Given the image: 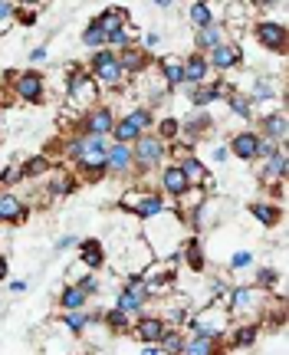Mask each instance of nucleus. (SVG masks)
Segmentation results:
<instances>
[{
    "label": "nucleus",
    "mask_w": 289,
    "mask_h": 355,
    "mask_svg": "<svg viewBox=\"0 0 289 355\" xmlns=\"http://www.w3.org/2000/svg\"><path fill=\"white\" fill-rule=\"evenodd\" d=\"M188 237V227H184V217L177 214L175 207H168L164 214L151 217L141 224V241L148 243V250L155 260H168V263H177V250Z\"/></svg>",
    "instance_id": "nucleus-1"
},
{
    "label": "nucleus",
    "mask_w": 289,
    "mask_h": 355,
    "mask_svg": "<svg viewBox=\"0 0 289 355\" xmlns=\"http://www.w3.org/2000/svg\"><path fill=\"white\" fill-rule=\"evenodd\" d=\"M270 303H273V296L256 290L253 283H234L224 300V309L230 322H260L263 313L270 309Z\"/></svg>",
    "instance_id": "nucleus-2"
},
{
    "label": "nucleus",
    "mask_w": 289,
    "mask_h": 355,
    "mask_svg": "<svg viewBox=\"0 0 289 355\" xmlns=\"http://www.w3.org/2000/svg\"><path fill=\"white\" fill-rule=\"evenodd\" d=\"M230 326H234V322L227 316L224 303H204L201 309H194V313L184 319L181 329L188 332V336H207V339H217V343H220Z\"/></svg>",
    "instance_id": "nucleus-3"
},
{
    "label": "nucleus",
    "mask_w": 289,
    "mask_h": 355,
    "mask_svg": "<svg viewBox=\"0 0 289 355\" xmlns=\"http://www.w3.org/2000/svg\"><path fill=\"white\" fill-rule=\"evenodd\" d=\"M99 102H102V92L92 83V76L86 73V66H69V73H66V105L82 115L89 109H96Z\"/></svg>",
    "instance_id": "nucleus-4"
},
{
    "label": "nucleus",
    "mask_w": 289,
    "mask_h": 355,
    "mask_svg": "<svg viewBox=\"0 0 289 355\" xmlns=\"http://www.w3.org/2000/svg\"><path fill=\"white\" fill-rule=\"evenodd\" d=\"M86 73L99 86V92H122V89H128V79L122 76V66H119V53L112 50L92 53L86 63Z\"/></svg>",
    "instance_id": "nucleus-5"
},
{
    "label": "nucleus",
    "mask_w": 289,
    "mask_h": 355,
    "mask_svg": "<svg viewBox=\"0 0 289 355\" xmlns=\"http://www.w3.org/2000/svg\"><path fill=\"white\" fill-rule=\"evenodd\" d=\"M132 158H135V175L145 178L151 171H161L168 165V145H164L155 132H145L135 145H132Z\"/></svg>",
    "instance_id": "nucleus-6"
},
{
    "label": "nucleus",
    "mask_w": 289,
    "mask_h": 355,
    "mask_svg": "<svg viewBox=\"0 0 289 355\" xmlns=\"http://www.w3.org/2000/svg\"><path fill=\"white\" fill-rule=\"evenodd\" d=\"M109 145H112L109 139H92L89 135L86 155L73 165V175L79 181H102L105 178V152H109Z\"/></svg>",
    "instance_id": "nucleus-7"
},
{
    "label": "nucleus",
    "mask_w": 289,
    "mask_h": 355,
    "mask_svg": "<svg viewBox=\"0 0 289 355\" xmlns=\"http://www.w3.org/2000/svg\"><path fill=\"white\" fill-rule=\"evenodd\" d=\"M7 86H10L13 99L26 102V105H43L46 102V76L40 69H20V73H13V79Z\"/></svg>",
    "instance_id": "nucleus-8"
},
{
    "label": "nucleus",
    "mask_w": 289,
    "mask_h": 355,
    "mask_svg": "<svg viewBox=\"0 0 289 355\" xmlns=\"http://www.w3.org/2000/svg\"><path fill=\"white\" fill-rule=\"evenodd\" d=\"M247 92V99H250L253 112H273V109H283V99H286V92L279 83H273L270 76H256L250 86L243 89Z\"/></svg>",
    "instance_id": "nucleus-9"
},
{
    "label": "nucleus",
    "mask_w": 289,
    "mask_h": 355,
    "mask_svg": "<svg viewBox=\"0 0 289 355\" xmlns=\"http://www.w3.org/2000/svg\"><path fill=\"white\" fill-rule=\"evenodd\" d=\"M115 119H119V112H115L109 102H99L96 109H89V112L79 115V122H76V132L79 135H92V139H109L115 128Z\"/></svg>",
    "instance_id": "nucleus-10"
},
{
    "label": "nucleus",
    "mask_w": 289,
    "mask_h": 355,
    "mask_svg": "<svg viewBox=\"0 0 289 355\" xmlns=\"http://www.w3.org/2000/svg\"><path fill=\"white\" fill-rule=\"evenodd\" d=\"M253 40H256L260 50L283 56V53H286V43H289V30H286V24H279V20H256V24H253Z\"/></svg>",
    "instance_id": "nucleus-11"
},
{
    "label": "nucleus",
    "mask_w": 289,
    "mask_h": 355,
    "mask_svg": "<svg viewBox=\"0 0 289 355\" xmlns=\"http://www.w3.org/2000/svg\"><path fill=\"white\" fill-rule=\"evenodd\" d=\"M234 89H237V86H234V83H227V79H214V83L194 86V89H188V105L194 109V112H207L214 102L227 99Z\"/></svg>",
    "instance_id": "nucleus-12"
},
{
    "label": "nucleus",
    "mask_w": 289,
    "mask_h": 355,
    "mask_svg": "<svg viewBox=\"0 0 289 355\" xmlns=\"http://www.w3.org/2000/svg\"><path fill=\"white\" fill-rule=\"evenodd\" d=\"M256 135L273 145H286V135H289V119H286V109H273V112H260L256 119Z\"/></svg>",
    "instance_id": "nucleus-13"
},
{
    "label": "nucleus",
    "mask_w": 289,
    "mask_h": 355,
    "mask_svg": "<svg viewBox=\"0 0 289 355\" xmlns=\"http://www.w3.org/2000/svg\"><path fill=\"white\" fill-rule=\"evenodd\" d=\"M168 329H171V326H168L158 313H141V316L132 319V332H128V336L139 345H158Z\"/></svg>",
    "instance_id": "nucleus-14"
},
{
    "label": "nucleus",
    "mask_w": 289,
    "mask_h": 355,
    "mask_svg": "<svg viewBox=\"0 0 289 355\" xmlns=\"http://www.w3.org/2000/svg\"><path fill=\"white\" fill-rule=\"evenodd\" d=\"M247 63V56H243V43L237 40H227L220 43L217 50L207 53V66H211V73H234L240 66Z\"/></svg>",
    "instance_id": "nucleus-15"
},
{
    "label": "nucleus",
    "mask_w": 289,
    "mask_h": 355,
    "mask_svg": "<svg viewBox=\"0 0 289 355\" xmlns=\"http://www.w3.org/2000/svg\"><path fill=\"white\" fill-rule=\"evenodd\" d=\"M168 207H171V201H168L158 188H141L139 201H135V207H132V217H135L139 224H145V220H151V217L164 214Z\"/></svg>",
    "instance_id": "nucleus-16"
},
{
    "label": "nucleus",
    "mask_w": 289,
    "mask_h": 355,
    "mask_svg": "<svg viewBox=\"0 0 289 355\" xmlns=\"http://www.w3.org/2000/svg\"><path fill=\"white\" fill-rule=\"evenodd\" d=\"M211 132H214V115L211 112H191L181 119V139L177 141L198 148V141H201L204 135H211Z\"/></svg>",
    "instance_id": "nucleus-17"
},
{
    "label": "nucleus",
    "mask_w": 289,
    "mask_h": 355,
    "mask_svg": "<svg viewBox=\"0 0 289 355\" xmlns=\"http://www.w3.org/2000/svg\"><path fill=\"white\" fill-rule=\"evenodd\" d=\"M26 220H30V204L13 191H0V224L3 227H20Z\"/></svg>",
    "instance_id": "nucleus-18"
},
{
    "label": "nucleus",
    "mask_w": 289,
    "mask_h": 355,
    "mask_svg": "<svg viewBox=\"0 0 289 355\" xmlns=\"http://www.w3.org/2000/svg\"><path fill=\"white\" fill-rule=\"evenodd\" d=\"M158 191H161L164 198L171 204H177L184 194L191 191V184H188V178L181 175V168L175 165V162H168V165L158 171Z\"/></svg>",
    "instance_id": "nucleus-19"
},
{
    "label": "nucleus",
    "mask_w": 289,
    "mask_h": 355,
    "mask_svg": "<svg viewBox=\"0 0 289 355\" xmlns=\"http://www.w3.org/2000/svg\"><path fill=\"white\" fill-rule=\"evenodd\" d=\"M135 175V158H132V145H109L105 152V178H132Z\"/></svg>",
    "instance_id": "nucleus-20"
},
{
    "label": "nucleus",
    "mask_w": 289,
    "mask_h": 355,
    "mask_svg": "<svg viewBox=\"0 0 289 355\" xmlns=\"http://www.w3.org/2000/svg\"><path fill=\"white\" fill-rule=\"evenodd\" d=\"M148 293H145V283L141 286H122V290L115 293V309H122L128 319L141 316V313H148Z\"/></svg>",
    "instance_id": "nucleus-21"
},
{
    "label": "nucleus",
    "mask_w": 289,
    "mask_h": 355,
    "mask_svg": "<svg viewBox=\"0 0 289 355\" xmlns=\"http://www.w3.org/2000/svg\"><path fill=\"white\" fill-rule=\"evenodd\" d=\"M256 141H260V135H256L253 128H240V132H234V135L227 139V152H230V158L253 165V162H256Z\"/></svg>",
    "instance_id": "nucleus-22"
},
{
    "label": "nucleus",
    "mask_w": 289,
    "mask_h": 355,
    "mask_svg": "<svg viewBox=\"0 0 289 355\" xmlns=\"http://www.w3.org/2000/svg\"><path fill=\"white\" fill-rule=\"evenodd\" d=\"M177 168H181V175L188 178V184L191 188H201V191H207L211 194V168H207V162L204 158H198V155H184L181 162H175Z\"/></svg>",
    "instance_id": "nucleus-23"
},
{
    "label": "nucleus",
    "mask_w": 289,
    "mask_h": 355,
    "mask_svg": "<svg viewBox=\"0 0 289 355\" xmlns=\"http://www.w3.org/2000/svg\"><path fill=\"white\" fill-rule=\"evenodd\" d=\"M155 73H158V79L164 83L168 92H175V89L184 86V66H181V56H175V53L158 56V60H155Z\"/></svg>",
    "instance_id": "nucleus-24"
},
{
    "label": "nucleus",
    "mask_w": 289,
    "mask_h": 355,
    "mask_svg": "<svg viewBox=\"0 0 289 355\" xmlns=\"http://www.w3.org/2000/svg\"><path fill=\"white\" fill-rule=\"evenodd\" d=\"M76 250H79V260H76V263L82 266V270H89V273L102 270V266H105V260H109V254H105V243H102L99 237H82Z\"/></svg>",
    "instance_id": "nucleus-25"
},
{
    "label": "nucleus",
    "mask_w": 289,
    "mask_h": 355,
    "mask_svg": "<svg viewBox=\"0 0 289 355\" xmlns=\"http://www.w3.org/2000/svg\"><path fill=\"white\" fill-rule=\"evenodd\" d=\"M76 188H79V178L73 175V168H53L50 171V184H46V198L50 201H63V198H69V194H76Z\"/></svg>",
    "instance_id": "nucleus-26"
},
{
    "label": "nucleus",
    "mask_w": 289,
    "mask_h": 355,
    "mask_svg": "<svg viewBox=\"0 0 289 355\" xmlns=\"http://www.w3.org/2000/svg\"><path fill=\"white\" fill-rule=\"evenodd\" d=\"M92 20L99 24V30L105 33V37H112L115 30L132 26V10H128V7H122V3H112V7H102V10L96 13Z\"/></svg>",
    "instance_id": "nucleus-27"
},
{
    "label": "nucleus",
    "mask_w": 289,
    "mask_h": 355,
    "mask_svg": "<svg viewBox=\"0 0 289 355\" xmlns=\"http://www.w3.org/2000/svg\"><path fill=\"white\" fill-rule=\"evenodd\" d=\"M181 66H184V86L188 89L211 83V66H207V56H201V53L191 50L188 56H181Z\"/></svg>",
    "instance_id": "nucleus-28"
},
{
    "label": "nucleus",
    "mask_w": 289,
    "mask_h": 355,
    "mask_svg": "<svg viewBox=\"0 0 289 355\" xmlns=\"http://www.w3.org/2000/svg\"><path fill=\"white\" fill-rule=\"evenodd\" d=\"M177 260L188 266L191 273H204V270H207V254H204L201 237L188 234V237H184V243H181V250H177Z\"/></svg>",
    "instance_id": "nucleus-29"
},
{
    "label": "nucleus",
    "mask_w": 289,
    "mask_h": 355,
    "mask_svg": "<svg viewBox=\"0 0 289 355\" xmlns=\"http://www.w3.org/2000/svg\"><path fill=\"white\" fill-rule=\"evenodd\" d=\"M227 24L224 20H217V24L204 26V30H194V53H201V56H207L211 50H217L220 43H227Z\"/></svg>",
    "instance_id": "nucleus-30"
},
{
    "label": "nucleus",
    "mask_w": 289,
    "mask_h": 355,
    "mask_svg": "<svg viewBox=\"0 0 289 355\" xmlns=\"http://www.w3.org/2000/svg\"><path fill=\"white\" fill-rule=\"evenodd\" d=\"M260 181L263 184H277V181H286L289 175V158H286V148H277V152L270 155L266 162H260Z\"/></svg>",
    "instance_id": "nucleus-31"
},
{
    "label": "nucleus",
    "mask_w": 289,
    "mask_h": 355,
    "mask_svg": "<svg viewBox=\"0 0 289 355\" xmlns=\"http://www.w3.org/2000/svg\"><path fill=\"white\" fill-rule=\"evenodd\" d=\"M260 332H263L260 322H234L227 329V343H230V349H253L260 343Z\"/></svg>",
    "instance_id": "nucleus-32"
},
{
    "label": "nucleus",
    "mask_w": 289,
    "mask_h": 355,
    "mask_svg": "<svg viewBox=\"0 0 289 355\" xmlns=\"http://www.w3.org/2000/svg\"><path fill=\"white\" fill-rule=\"evenodd\" d=\"M125 257H128V263H125V273H145V266L155 260L148 250V243L141 241V237H132V241L125 243Z\"/></svg>",
    "instance_id": "nucleus-33"
},
{
    "label": "nucleus",
    "mask_w": 289,
    "mask_h": 355,
    "mask_svg": "<svg viewBox=\"0 0 289 355\" xmlns=\"http://www.w3.org/2000/svg\"><path fill=\"white\" fill-rule=\"evenodd\" d=\"M56 309L60 313H82V309H89V296L76 283H66L60 296H56Z\"/></svg>",
    "instance_id": "nucleus-34"
},
{
    "label": "nucleus",
    "mask_w": 289,
    "mask_h": 355,
    "mask_svg": "<svg viewBox=\"0 0 289 355\" xmlns=\"http://www.w3.org/2000/svg\"><path fill=\"white\" fill-rule=\"evenodd\" d=\"M56 168V162H53L50 155H30L26 162H20V171H24V181H40V178H50V171Z\"/></svg>",
    "instance_id": "nucleus-35"
},
{
    "label": "nucleus",
    "mask_w": 289,
    "mask_h": 355,
    "mask_svg": "<svg viewBox=\"0 0 289 355\" xmlns=\"http://www.w3.org/2000/svg\"><path fill=\"white\" fill-rule=\"evenodd\" d=\"M247 211H250V217L260 227H277L279 220H283V207L273 201H253Z\"/></svg>",
    "instance_id": "nucleus-36"
},
{
    "label": "nucleus",
    "mask_w": 289,
    "mask_h": 355,
    "mask_svg": "<svg viewBox=\"0 0 289 355\" xmlns=\"http://www.w3.org/2000/svg\"><path fill=\"white\" fill-rule=\"evenodd\" d=\"M141 135H145V132H141V128L135 125L125 112H122L119 119H115V128H112V135H109V141H115V145H135Z\"/></svg>",
    "instance_id": "nucleus-37"
},
{
    "label": "nucleus",
    "mask_w": 289,
    "mask_h": 355,
    "mask_svg": "<svg viewBox=\"0 0 289 355\" xmlns=\"http://www.w3.org/2000/svg\"><path fill=\"white\" fill-rule=\"evenodd\" d=\"M188 24L194 26V30H204V26L217 24L220 17H217V10L211 7V3H204V0H194V3H188Z\"/></svg>",
    "instance_id": "nucleus-38"
},
{
    "label": "nucleus",
    "mask_w": 289,
    "mask_h": 355,
    "mask_svg": "<svg viewBox=\"0 0 289 355\" xmlns=\"http://www.w3.org/2000/svg\"><path fill=\"white\" fill-rule=\"evenodd\" d=\"M102 326L109 329V336H112V339H122V336H128V332H132V319H128L122 309L109 306V309L102 313Z\"/></svg>",
    "instance_id": "nucleus-39"
},
{
    "label": "nucleus",
    "mask_w": 289,
    "mask_h": 355,
    "mask_svg": "<svg viewBox=\"0 0 289 355\" xmlns=\"http://www.w3.org/2000/svg\"><path fill=\"white\" fill-rule=\"evenodd\" d=\"M86 145H89V135H79V132H69L66 139H60V155H63V162L76 165V162L86 155Z\"/></svg>",
    "instance_id": "nucleus-40"
},
{
    "label": "nucleus",
    "mask_w": 289,
    "mask_h": 355,
    "mask_svg": "<svg viewBox=\"0 0 289 355\" xmlns=\"http://www.w3.org/2000/svg\"><path fill=\"white\" fill-rule=\"evenodd\" d=\"M224 102L230 105V115H237L240 122H253V119H256V112H253V105H250V99H247L243 89H234Z\"/></svg>",
    "instance_id": "nucleus-41"
},
{
    "label": "nucleus",
    "mask_w": 289,
    "mask_h": 355,
    "mask_svg": "<svg viewBox=\"0 0 289 355\" xmlns=\"http://www.w3.org/2000/svg\"><path fill=\"white\" fill-rule=\"evenodd\" d=\"M220 343L217 339H207V336H188L184 332V349L181 355H217Z\"/></svg>",
    "instance_id": "nucleus-42"
},
{
    "label": "nucleus",
    "mask_w": 289,
    "mask_h": 355,
    "mask_svg": "<svg viewBox=\"0 0 289 355\" xmlns=\"http://www.w3.org/2000/svg\"><path fill=\"white\" fill-rule=\"evenodd\" d=\"M155 135H158L164 145L177 141L181 139V119H177V115H161V119L155 122Z\"/></svg>",
    "instance_id": "nucleus-43"
},
{
    "label": "nucleus",
    "mask_w": 289,
    "mask_h": 355,
    "mask_svg": "<svg viewBox=\"0 0 289 355\" xmlns=\"http://www.w3.org/2000/svg\"><path fill=\"white\" fill-rule=\"evenodd\" d=\"M60 326L66 329L69 339H82V332H86V326H89L86 309H82V313H60Z\"/></svg>",
    "instance_id": "nucleus-44"
},
{
    "label": "nucleus",
    "mask_w": 289,
    "mask_h": 355,
    "mask_svg": "<svg viewBox=\"0 0 289 355\" xmlns=\"http://www.w3.org/2000/svg\"><path fill=\"white\" fill-rule=\"evenodd\" d=\"M109 343H112V336H109V329H105V326H86V332H82V345H89L92 352L109 349Z\"/></svg>",
    "instance_id": "nucleus-45"
},
{
    "label": "nucleus",
    "mask_w": 289,
    "mask_h": 355,
    "mask_svg": "<svg viewBox=\"0 0 289 355\" xmlns=\"http://www.w3.org/2000/svg\"><path fill=\"white\" fill-rule=\"evenodd\" d=\"M82 46H86V50H92V53H99V50H105V33H102L99 30V24H96V20H89L86 26H82Z\"/></svg>",
    "instance_id": "nucleus-46"
},
{
    "label": "nucleus",
    "mask_w": 289,
    "mask_h": 355,
    "mask_svg": "<svg viewBox=\"0 0 289 355\" xmlns=\"http://www.w3.org/2000/svg\"><path fill=\"white\" fill-rule=\"evenodd\" d=\"M158 349H161V355H181V349H184V329H168L161 336Z\"/></svg>",
    "instance_id": "nucleus-47"
},
{
    "label": "nucleus",
    "mask_w": 289,
    "mask_h": 355,
    "mask_svg": "<svg viewBox=\"0 0 289 355\" xmlns=\"http://www.w3.org/2000/svg\"><path fill=\"white\" fill-rule=\"evenodd\" d=\"M125 115L141 128V132H155V122H158V115L151 112V109H145V105H132Z\"/></svg>",
    "instance_id": "nucleus-48"
},
{
    "label": "nucleus",
    "mask_w": 289,
    "mask_h": 355,
    "mask_svg": "<svg viewBox=\"0 0 289 355\" xmlns=\"http://www.w3.org/2000/svg\"><path fill=\"white\" fill-rule=\"evenodd\" d=\"M17 184H24V171H20V162H10L0 168V191H13Z\"/></svg>",
    "instance_id": "nucleus-49"
},
{
    "label": "nucleus",
    "mask_w": 289,
    "mask_h": 355,
    "mask_svg": "<svg viewBox=\"0 0 289 355\" xmlns=\"http://www.w3.org/2000/svg\"><path fill=\"white\" fill-rule=\"evenodd\" d=\"M161 43H164V33H161V30H145V33H139V50L148 53V56L161 50Z\"/></svg>",
    "instance_id": "nucleus-50"
},
{
    "label": "nucleus",
    "mask_w": 289,
    "mask_h": 355,
    "mask_svg": "<svg viewBox=\"0 0 289 355\" xmlns=\"http://www.w3.org/2000/svg\"><path fill=\"white\" fill-rule=\"evenodd\" d=\"M253 266V250H247V247H240V250H234L230 254V260H227V270L230 273H240V270H250Z\"/></svg>",
    "instance_id": "nucleus-51"
},
{
    "label": "nucleus",
    "mask_w": 289,
    "mask_h": 355,
    "mask_svg": "<svg viewBox=\"0 0 289 355\" xmlns=\"http://www.w3.org/2000/svg\"><path fill=\"white\" fill-rule=\"evenodd\" d=\"M73 283H76V286H79V290H82V293H86L89 300H92V296H96V293L102 290L99 277H96V273H89V270H86V273H79V277H76Z\"/></svg>",
    "instance_id": "nucleus-52"
},
{
    "label": "nucleus",
    "mask_w": 289,
    "mask_h": 355,
    "mask_svg": "<svg viewBox=\"0 0 289 355\" xmlns=\"http://www.w3.org/2000/svg\"><path fill=\"white\" fill-rule=\"evenodd\" d=\"M13 20L24 26H33L40 20V10H33V7H26V3H17V10H13Z\"/></svg>",
    "instance_id": "nucleus-53"
},
{
    "label": "nucleus",
    "mask_w": 289,
    "mask_h": 355,
    "mask_svg": "<svg viewBox=\"0 0 289 355\" xmlns=\"http://www.w3.org/2000/svg\"><path fill=\"white\" fill-rule=\"evenodd\" d=\"M79 241H82L79 234H60V237H56V243H53V250H56V254H69V250H76V247H79Z\"/></svg>",
    "instance_id": "nucleus-54"
},
{
    "label": "nucleus",
    "mask_w": 289,
    "mask_h": 355,
    "mask_svg": "<svg viewBox=\"0 0 289 355\" xmlns=\"http://www.w3.org/2000/svg\"><path fill=\"white\" fill-rule=\"evenodd\" d=\"M277 148H286V145H273V141L260 139V141H256V162H266V158L277 152Z\"/></svg>",
    "instance_id": "nucleus-55"
},
{
    "label": "nucleus",
    "mask_w": 289,
    "mask_h": 355,
    "mask_svg": "<svg viewBox=\"0 0 289 355\" xmlns=\"http://www.w3.org/2000/svg\"><path fill=\"white\" fill-rule=\"evenodd\" d=\"M227 158H230V152H227V141H217L214 148H211V162H214V165H224Z\"/></svg>",
    "instance_id": "nucleus-56"
},
{
    "label": "nucleus",
    "mask_w": 289,
    "mask_h": 355,
    "mask_svg": "<svg viewBox=\"0 0 289 355\" xmlns=\"http://www.w3.org/2000/svg\"><path fill=\"white\" fill-rule=\"evenodd\" d=\"M13 10H17V3H13V0H0V24H10Z\"/></svg>",
    "instance_id": "nucleus-57"
},
{
    "label": "nucleus",
    "mask_w": 289,
    "mask_h": 355,
    "mask_svg": "<svg viewBox=\"0 0 289 355\" xmlns=\"http://www.w3.org/2000/svg\"><path fill=\"white\" fill-rule=\"evenodd\" d=\"M46 56H50V43H40V46L30 50V63H43Z\"/></svg>",
    "instance_id": "nucleus-58"
},
{
    "label": "nucleus",
    "mask_w": 289,
    "mask_h": 355,
    "mask_svg": "<svg viewBox=\"0 0 289 355\" xmlns=\"http://www.w3.org/2000/svg\"><path fill=\"white\" fill-rule=\"evenodd\" d=\"M7 290H10L13 296H20V293H26V279H10V283H7Z\"/></svg>",
    "instance_id": "nucleus-59"
},
{
    "label": "nucleus",
    "mask_w": 289,
    "mask_h": 355,
    "mask_svg": "<svg viewBox=\"0 0 289 355\" xmlns=\"http://www.w3.org/2000/svg\"><path fill=\"white\" fill-rule=\"evenodd\" d=\"M10 277V260H7V254H0V283Z\"/></svg>",
    "instance_id": "nucleus-60"
},
{
    "label": "nucleus",
    "mask_w": 289,
    "mask_h": 355,
    "mask_svg": "<svg viewBox=\"0 0 289 355\" xmlns=\"http://www.w3.org/2000/svg\"><path fill=\"white\" fill-rule=\"evenodd\" d=\"M139 355H161L158 345H139Z\"/></svg>",
    "instance_id": "nucleus-61"
},
{
    "label": "nucleus",
    "mask_w": 289,
    "mask_h": 355,
    "mask_svg": "<svg viewBox=\"0 0 289 355\" xmlns=\"http://www.w3.org/2000/svg\"><path fill=\"white\" fill-rule=\"evenodd\" d=\"M171 7H177L175 0H155V10H171Z\"/></svg>",
    "instance_id": "nucleus-62"
}]
</instances>
